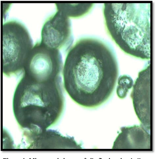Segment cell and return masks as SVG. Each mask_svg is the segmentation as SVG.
Segmentation results:
<instances>
[{
	"label": "cell",
	"instance_id": "6da1fadb",
	"mask_svg": "<svg viewBox=\"0 0 156 159\" xmlns=\"http://www.w3.org/2000/svg\"><path fill=\"white\" fill-rule=\"evenodd\" d=\"M119 75L117 59L112 48L97 38H83L67 54L62 73L63 86L78 105L95 108L112 95Z\"/></svg>",
	"mask_w": 156,
	"mask_h": 159
},
{
	"label": "cell",
	"instance_id": "7a4b0ae2",
	"mask_svg": "<svg viewBox=\"0 0 156 159\" xmlns=\"http://www.w3.org/2000/svg\"><path fill=\"white\" fill-rule=\"evenodd\" d=\"M63 87L62 78L42 81L23 75L13 100L14 114L21 128L38 134L56 124L65 107Z\"/></svg>",
	"mask_w": 156,
	"mask_h": 159
},
{
	"label": "cell",
	"instance_id": "3957f363",
	"mask_svg": "<svg viewBox=\"0 0 156 159\" xmlns=\"http://www.w3.org/2000/svg\"><path fill=\"white\" fill-rule=\"evenodd\" d=\"M151 3H104L108 31L122 51L143 60L150 59Z\"/></svg>",
	"mask_w": 156,
	"mask_h": 159
},
{
	"label": "cell",
	"instance_id": "277c9868",
	"mask_svg": "<svg viewBox=\"0 0 156 159\" xmlns=\"http://www.w3.org/2000/svg\"><path fill=\"white\" fill-rule=\"evenodd\" d=\"M3 73L8 77L23 73L34 45L25 26L16 20L2 25Z\"/></svg>",
	"mask_w": 156,
	"mask_h": 159
},
{
	"label": "cell",
	"instance_id": "5b68a950",
	"mask_svg": "<svg viewBox=\"0 0 156 159\" xmlns=\"http://www.w3.org/2000/svg\"><path fill=\"white\" fill-rule=\"evenodd\" d=\"M63 66L60 51L48 47L40 42L33 48L23 74L38 81L54 80L62 78Z\"/></svg>",
	"mask_w": 156,
	"mask_h": 159
},
{
	"label": "cell",
	"instance_id": "8992f818",
	"mask_svg": "<svg viewBox=\"0 0 156 159\" xmlns=\"http://www.w3.org/2000/svg\"><path fill=\"white\" fill-rule=\"evenodd\" d=\"M73 42L70 18L57 10L44 24L40 42L50 48L68 51Z\"/></svg>",
	"mask_w": 156,
	"mask_h": 159
},
{
	"label": "cell",
	"instance_id": "52a82bcc",
	"mask_svg": "<svg viewBox=\"0 0 156 159\" xmlns=\"http://www.w3.org/2000/svg\"><path fill=\"white\" fill-rule=\"evenodd\" d=\"M131 97L136 114L144 127L150 130V64L139 72Z\"/></svg>",
	"mask_w": 156,
	"mask_h": 159
},
{
	"label": "cell",
	"instance_id": "ba28073f",
	"mask_svg": "<svg viewBox=\"0 0 156 159\" xmlns=\"http://www.w3.org/2000/svg\"><path fill=\"white\" fill-rule=\"evenodd\" d=\"M121 132L114 143L113 149H150V132L141 124L121 128Z\"/></svg>",
	"mask_w": 156,
	"mask_h": 159
},
{
	"label": "cell",
	"instance_id": "9c48e42d",
	"mask_svg": "<svg viewBox=\"0 0 156 159\" xmlns=\"http://www.w3.org/2000/svg\"><path fill=\"white\" fill-rule=\"evenodd\" d=\"M57 10L62 12L69 18H79L89 12L94 4H56Z\"/></svg>",
	"mask_w": 156,
	"mask_h": 159
},
{
	"label": "cell",
	"instance_id": "30bf717a",
	"mask_svg": "<svg viewBox=\"0 0 156 159\" xmlns=\"http://www.w3.org/2000/svg\"><path fill=\"white\" fill-rule=\"evenodd\" d=\"M118 86L116 92L118 97L121 99L125 98L134 84L133 81L129 75H122L119 77L117 80Z\"/></svg>",
	"mask_w": 156,
	"mask_h": 159
}]
</instances>
